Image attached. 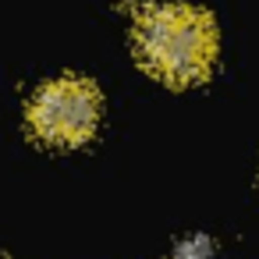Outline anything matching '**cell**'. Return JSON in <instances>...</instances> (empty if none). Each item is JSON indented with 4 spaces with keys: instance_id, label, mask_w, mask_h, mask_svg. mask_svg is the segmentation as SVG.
<instances>
[{
    "instance_id": "obj_1",
    "label": "cell",
    "mask_w": 259,
    "mask_h": 259,
    "mask_svg": "<svg viewBox=\"0 0 259 259\" xmlns=\"http://www.w3.org/2000/svg\"><path fill=\"white\" fill-rule=\"evenodd\" d=\"M135 54L146 71L170 85L202 82L217 61V25L195 4H163L142 15Z\"/></svg>"
},
{
    "instance_id": "obj_2",
    "label": "cell",
    "mask_w": 259,
    "mask_h": 259,
    "mask_svg": "<svg viewBox=\"0 0 259 259\" xmlns=\"http://www.w3.org/2000/svg\"><path fill=\"white\" fill-rule=\"evenodd\" d=\"M100 93L82 75H64L47 82L29 100V128L36 139L54 146H78L100 124Z\"/></svg>"
},
{
    "instance_id": "obj_3",
    "label": "cell",
    "mask_w": 259,
    "mask_h": 259,
    "mask_svg": "<svg viewBox=\"0 0 259 259\" xmlns=\"http://www.w3.org/2000/svg\"><path fill=\"white\" fill-rule=\"evenodd\" d=\"M174 259H213V241L206 234H192V238H185L178 245Z\"/></svg>"
},
{
    "instance_id": "obj_4",
    "label": "cell",
    "mask_w": 259,
    "mask_h": 259,
    "mask_svg": "<svg viewBox=\"0 0 259 259\" xmlns=\"http://www.w3.org/2000/svg\"><path fill=\"white\" fill-rule=\"evenodd\" d=\"M117 4H124L128 11H153L156 0H117Z\"/></svg>"
}]
</instances>
